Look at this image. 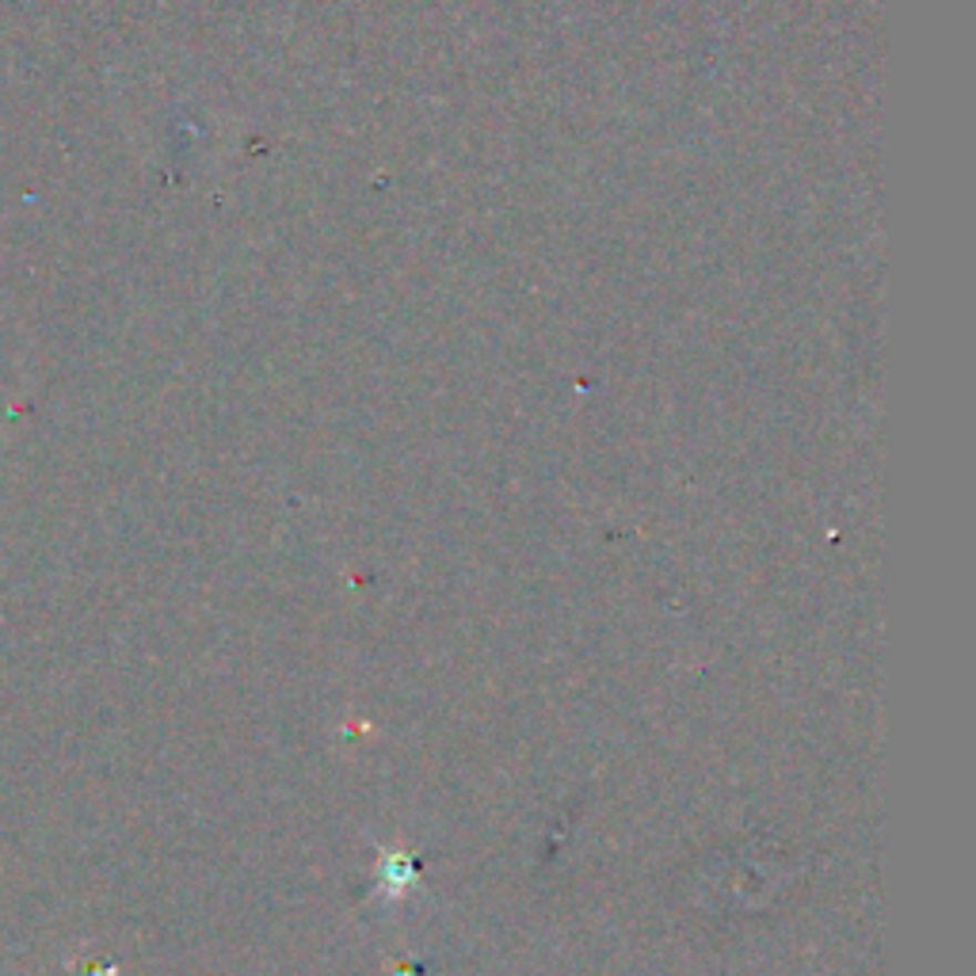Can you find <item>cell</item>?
Wrapping results in <instances>:
<instances>
[{
	"label": "cell",
	"mask_w": 976,
	"mask_h": 976,
	"mask_svg": "<svg viewBox=\"0 0 976 976\" xmlns=\"http://www.w3.org/2000/svg\"><path fill=\"white\" fill-rule=\"evenodd\" d=\"M417 881H420L417 859H409V854H393V851L382 859V885H386V893H390V896H401L404 888L417 885Z\"/></svg>",
	"instance_id": "obj_1"
}]
</instances>
